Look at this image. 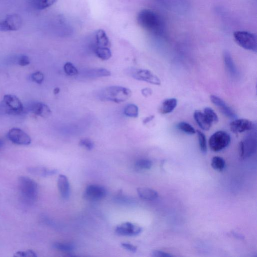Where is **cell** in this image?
<instances>
[{
    "label": "cell",
    "instance_id": "1",
    "mask_svg": "<svg viewBox=\"0 0 257 257\" xmlns=\"http://www.w3.org/2000/svg\"><path fill=\"white\" fill-rule=\"evenodd\" d=\"M137 21L140 26L146 30L155 35L163 34L164 23L158 14L150 9H143L137 16Z\"/></svg>",
    "mask_w": 257,
    "mask_h": 257
},
{
    "label": "cell",
    "instance_id": "2",
    "mask_svg": "<svg viewBox=\"0 0 257 257\" xmlns=\"http://www.w3.org/2000/svg\"><path fill=\"white\" fill-rule=\"evenodd\" d=\"M130 89L122 86H110L99 91L98 97L104 102L121 103L125 102L132 96Z\"/></svg>",
    "mask_w": 257,
    "mask_h": 257
},
{
    "label": "cell",
    "instance_id": "3",
    "mask_svg": "<svg viewBox=\"0 0 257 257\" xmlns=\"http://www.w3.org/2000/svg\"><path fill=\"white\" fill-rule=\"evenodd\" d=\"M21 193L28 202L35 201L39 194V186L34 180L27 176H21L18 179Z\"/></svg>",
    "mask_w": 257,
    "mask_h": 257
},
{
    "label": "cell",
    "instance_id": "4",
    "mask_svg": "<svg viewBox=\"0 0 257 257\" xmlns=\"http://www.w3.org/2000/svg\"><path fill=\"white\" fill-rule=\"evenodd\" d=\"M0 110L8 115H21L24 111V106L16 96L6 95L0 105Z\"/></svg>",
    "mask_w": 257,
    "mask_h": 257
},
{
    "label": "cell",
    "instance_id": "5",
    "mask_svg": "<svg viewBox=\"0 0 257 257\" xmlns=\"http://www.w3.org/2000/svg\"><path fill=\"white\" fill-rule=\"evenodd\" d=\"M236 43L242 48L256 52L257 50V39L255 34L245 31H238L234 34Z\"/></svg>",
    "mask_w": 257,
    "mask_h": 257
},
{
    "label": "cell",
    "instance_id": "6",
    "mask_svg": "<svg viewBox=\"0 0 257 257\" xmlns=\"http://www.w3.org/2000/svg\"><path fill=\"white\" fill-rule=\"evenodd\" d=\"M231 142V137L227 132L219 131L210 138L209 146L214 152H219L227 148Z\"/></svg>",
    "mask_w": 257,
    "mask_h": 257
},
{
    "label": "cell",
    "instance_id": "7",
    "mask_svg": "<svg viewBox=\"0 0 257 257\" xmlns=\"http://www.w3.org/2000/svg\"><path fill=\"white\" fill-rule=\"evenodd\" d=\"M23 24L22 18L20 15H9L0 21V31H15L20 29Z\"/></svg>",
    "mask_w": 257,
    "mask_h": 257
},
{
    "label": "cell",
    "instance_id": "8",
    "mask_svg": "<svg viewBox=\"0 0 257 257\" xmlns=\"http://www.w3.org/2000/svg\"><path fill=\"white\" fill-rule=\"evenodd\" d=\"M130 75L135 80L145 82L154 85L160 86L161 81L151 71L143 69H133Z\"/></svg>",
    "mask_w": 257,
    "mask_h": 257
},
{
    "label": "cell",
    "instance_id": "9",
    "mask_svg": "<svg viewBox=\"0 0 257 257\" xmlns=\"http://www.w3.org/2000/svg\"><path fill=\"white\" fill-rule=\"evenodd\" d=\"M7 138L13 143L20 145H28L31 142L30 136L18 128H13L7 134Z\"/></svg>",
    "mask_w": 257,
    "mask_h": 257
},
{
    "label": "cell",
    "instance_id": "10",
    "mask_svg": "<svg viewBox=\"0 0 257 257\" xmlns=\"http://www.w3.org/2000/svg\"><path fill=\"white\" fill-rule=\"evenodd\" d=\"M139 226L130 222H125L119 225L116 228V234L123 236H136L142 232Z\"/></svg>",
    "mask_w": 257,
    "mask_h": 257
},
{
    "label": "cell",
    "instance_id": "11",
    "mask_svg": "<svg viewBox=\"0 0 257 257\" xmlns=\"http://www.w3.org/2000/svg\"><path fill=\"white\" fill-rule=\"evenodd\" d=\"M106 194V190L103 187L97 185H90L86 188L84 197L87 200L97 201L103 199Z\"/></svg>",
    "mask_w": 257,
    "mask_h": 257
},
{
    "label": "cell",
    "instance_id": "12",
    "mask_svg": "<svg viewBox=\"0 0 257 257\" xmlns=\"http://www.w3.org/2000/svg\"><path fill=\"white\" fill-rule=\"evenodd\" d=\"M253 127V122L247 119H236L230 124L231 130L235 133L250 131Z\"/></svg>",
    "mask_w": 257,
    "mask_h": 257
},
{
    "label": "cell",
    "instance_id": "13",
    "mask_svg": "<svg viewBox=\"0 0 257 257\" xmlns=\"http://www.w3.org/2000/svg\"><path fill=\"white\" fill-rule=\"evenodd\" d=\"M256 149V140L252 136H249L240 143L239 150L241 157L249 156L252 154Z\"/></svg>",
    "mask_w": 257,
    "mask_h": 257
},
{
    "label": "cell",
    "instance_id": "14",
    "mask_svg": "<svg viewBox=\"0 0 257 257\" xmlns=\"http://www.w3.org/2000/svg\"><path fill=\"white\" fill-rule=\"evenodd\" d=\"M210 98L212 102L224 115L232 119L236 118V115L233 110L223 100L214 95H212Z\"/></svg>",
    "mask_w": 257,
    "mask_h": 257
},
{
    "label": "cell",
    "instance_id": "15",
    "mask_svg": "<svg viewBox=\"0 0 257 257\" xmlns=\"http://www.w3.org/2000/svg\"><path fill=\"white\" fill-rule=\"evenodd\" d=\"M31 112L37 116L47 118L51 115V111L49 107L43 103L37 102L30 107Z\"/></svg>",
    "mask_w": 257,
    "mask_h": 257
},
{
    "label": "cell",
    "instance_id": "16",
    "mask_svg": "<svg viewBox=\"0 0 257 257\" xmlns=\"http://www.w3.org/2000/svg\"><path fill=\"white\" fill-rule=\"evenodd\" d=\"M82 76L88 79L108 77L111 76V72L104 68H94L84 71Z\"/></svg>",
    "mask_w": 257,
    "mask_h": 257
},
{
    "label": "cell",
    "instance_id": "17",
    "mask_svg": "<svg viewBox=\"0 0 257 257\" xmlns=\"http://www.w3.org/2000/svg\"><path fill=\"white\" fill-rule=\"evenodd\" d=\"M58 186L62 197L65 199H68L70 195V189L68 179L65 175H59Z\"/></svg>",
    "mask_w": 257,
    "mask_h": 257
},
{
    "label": "cell",
    "instance_id": "18",
    "mask_svg": "<svg viewBox=\"0 0 257 257\" xmlns=\"http://www.w3.org/2000/svg\"><path fill=\"white\" fill-rule=\"evenodd\" d=\"M194 119L198 126L205 131H208L212 126V123L208 120L204 113L196 111L194 113Z\"/></svg>",
    "mask_w": 257,
    "mask_h": 257
},
{
    "label": "cell",
    "instance_id": "19",
    "mask_svg": "<svg viewBox=\"0 0 257 257\" xmlns=\"http://www.w3.org/2000/svg\"><path fill=\"white\" fill-rule=\"evenodd\" d=\"M27 170L31 174L42 177L53 175L58 172L57 170H51L43 167H31L29 168Z\"/></svg>",
    "mask_w": 257,
    "mask_h": 257
},
{
    "label": "cell",
    "instance_id": "20",
    "mask_svg": "<svg viewBox=\"0 0 257 257\" xmlns=\"http://www.w3.org/2000/svg\"><path fill=\"white\" fill-rule=\"evenodd\" d=\"M58 0H29L30 5L35 9L43 10L56 3Z\"/></svg>",
    "mask_w": 257,
    "mask_h": 257
},
{
    "label": "cell",
    "instance_id": "21",
    "mask_svg": "<svg viewBox=\"0 0 257 257\" xmlns=\"http://www.w3.org/2000/svg\"><path fill=\"white\" fill-rule=\"evenodd\" d=\"M137 193L141 198L146 200H154L158 197L156 191L148 188H138Z\"/></svg>",
    "mask_w": 257,
    "mask_h": 257
},
{
    "label": "cell",
    "instance_id": "22",
    "mask_svg": "<svg viewBox=\"0 0 257 257\" xmlns=\"http://www.w3.org/2000/svg\"><path fill=\"white\" fill-rule=\"evenodd\" d=\"M95 40L97 46L108 48L111 46V43H110L106 32L102 29H100L96 31L95 33Z\"/></svg>",
    "mask_w": 257,
    "mask_h": 257
},
{
    "label": "cell",
    "instance_id": "23",
    "mask_svg": "<svg viewBox=\"0 0 257 257\" xmlns=\"http://www.w3.org/2000/svg\"><path fill=\"white\" fill-rule=\"evenodd\" d=\"M224 60L226 67L231 75L233 77H236L238 75V72L231 54L228 51H225Z\"/></svg>",
    "mask_w": 257,
    "mask_h": 257
},
{
    "label": "cell",
    "instance_id": "24",
    "mask_svg": "<svg viewBox=\"0 0 257 257\" xmlns=\"http://www.w3.org/2000/svg\"><path fill=\"white\" fill-rule=\"evenodd\" d=\"M177 104V101L175 98L165 100L161 106L160 112L163 114H170L173 111Z\"/></svg>",
    "mask_w": 257,
    "mask_h": 257
},
{
    "label": "cell",
    "instance_id": "25",
    "mask_svg": "<svg viewBox=\"0 0 257 257\" xmlns=\"http://www.w3.org/2000/svg\"><path fill=\"white\" fill-rule=\"evenodd\" d=\"M95 52L97 57L102 61H107L112 56V51L108 47L97 46Z\"/></svg>",
    "mask_w": 257,
    "mask_h": 257
},
{
    "label": "cell",
    "instance_id": "26",
    "mask_svg": "<svg viewBox=\"0 0 257 257\" xmlns=\"http://www.w3.org/2000/svg\"><path fill=\"white\" fill-rule=\"evenodd\" d=\"M211 165L214 170L221 172L225 169L226 162L223 158L215 156L212 159Z\"/></svg>",
    "mask_w": 257,
    "mask_h": 257
},
{
    "label": "cell",
    "instance_id": "27",
    "mask_svg": "<svg viewBox=\"0 0 257 257\" xmlns=\"http://www.w3.org/2000/svg\"><path fill=\"white\" fill-rule=\"evenodd\" d=\"M124 113L128 117L136 118L139 116V108L135 104H128L125 107Z\"/></svg>",
    "mask_w": 257,
    "mask_h": 257
},
{
    "label": "cell",
    "instance_id": "28",
    "mask_svg": "<svg viewBox=\"0 0 257 257\" xmlns=\"http://www.w3.org/2000/svg\"><path fill=\"white\" fill-rule=\"evenodd\" d=\"M177 127L179 130L189 135H193L196 133L194 128L186 122H182L179 123L177 124Z\"/></svg>",
    "mask_w": 257,
    "mask_h": 257
},
{
    "label": "cell",
    "instance_id": "29",
    "mask_svg": "<svg viewBox=\"0 0 257 257\" xmlns=\"http://www.w3.org/2000/svg\"><path fill=\"white\" fill-rule=\"evenodd\" d=\"M52 246L54 249L62 252L67 253L71 252L75 248L73 245L69 243L56 242L54 243Z\"/></svg>",
    "mask_w": 257,
    "mask_h": 257
},
{
    "label": "cell",
    "instance_id": "30",
    "mask_svg": "<svg viewBox=\"0 0 257 257\" xmlns=\"http://www.w3.org/2000/svg\"><path fill=\"white\" fill-rule=\"evenodd\" d=\"M152 161L148 159H140L135 163L136 168L141 171L149 170L152 168Z\"/></svg>",
    "mask_w": 257,
    "mask_h": 257
},
{
    "label": "cell",
    "instance_id": "31",
    "mask_svg": "<svg viewBox=\"0 0 257 257\" xmlns=\"http://www.w3.org/2000/svg\"><path fill=\"white\" fill-rule=\"evenodd\" d=\"M199 148L202 152L206 153L207 152V144L205 135L200 131H197Z\"/></svg>",
    "mask_w": 257,
    "mask_h": 257
},
{
    "label": "cell",
    "instance_id": "32",
    "mask_svg": "<svg viewBox=\"0 0 257 257\" xmlns=\"http://www.w3.org/2000/svg\"><path fill=\"white\" fill-rule=\"evenodd\" d=\"M64 69L66 74L69 76H76L79 75L78 69L71 63H66L64 65Z\"/></svg>",
    "mask_w": 257,
    "mask_h": 257
},
{
    "label": "cell",
    "instance_id": "33",
    "mask_svg": "<svg viewBox=\"0 0 257 257\" xmlns=\"http://www.w3.org/2000/svg\"><path fill=\"white\" fill-rule=\"evenodd\" d=\"M204 113L207 117L208 120L213 124L214 123H217L218 121V118L214 112V110L210 107H206L204 109Z\"/></svg>",
    "mask_w": 257,
    "mask_h": 257
},
{
    "label": "cell",
    "instance_id": "34",
    "mask_svg": "<svg viewBox=\"0 0 257 257\" xmlns=\"http://www.w3.org/2000/svg\"><path fill=\"white\" fill-rule=\"evenodd\" d=\"M15 257H38L36 253L33 250L18 251L15 253Z\"/></svg>",
    "mask_w": 257,
    "mask_h": 257
},
{
    "label": "cell",
    "instance_id": "35",
    "mask_svg": "<svg viewBox=\"0 0 257 257\" xmlns=\"http://www.w3.org/2000/svg\"><path fill=\"white\" fill-rule=\"evenodd\" d=\"M80 146L88 150H91L94 148V144L89 139H82L79 143Z\"/></svg>",
    "mask_w": 257,
    "mask_h": 257
},
{
    "label": "cell",
    "instance_id": "36",
    "mask_svg": "<svg viewBox=\"0 0 257 257\" xmlns=\"http://www.w3.org/2000/svg\"><path fill=\"white\" fill-rule=\"evenodd\" d=\"M31 78L33 82L41 84L44 81V76L41 71H37L32 74Z\"/></svg>",
    "mask_w": 257,
    "mask_h": 257
},
{
    "label": "cell",
    "instance_id": "37",
    "mask_svg": "<svg viewBox=\"0 0 257 257\" xmlns=\"http://www.w3.org/2000/svg\"><path fill=\"white\" fill-rule=\"evenodd\" d=\"M30 63L29 58L23 55L18 59V64L22 66H25L29 65Z\"/></svg>",
    "mask_w": 257,
    "mask_h": 257
},
{
    "label": "cell",
    "instance_id": "38",
    "mask_svg": "<svg viewBox=\"0 0 257 257\" xmlns=\"http://www.w3.org/2000/svg\"><path fill=\"white\" fill-rule=\"evenodd\" d=\"M152 256L154 257H171L173 256L162 251L154 250L152 252Z\"/></svg>",
    "mask_w": 257,
    "mask_h": 257
},
{
    "label": "cell",
    "instance_id": "39",
    "mask_svg": "<svg viewBox=\"0 0 257 257\" xmlns=\"http://www.w3.org/2000/svg\"><path fill=\"white\" fill-rule=\"evenodd\" d=\"M121 246L126 250L132 253H135L137 250L136 246L130 243H123L121 244Z\"/></svg>",
    "mask_w": 257,
    "mask_h": 257
},
{
    "label": "cell",
    "instance_id": "40",
    "mask_svg": "<svg viewBox=\"0 0 257 257\" xmlns=\"http://www.w3.org/2000/svg\"><path fill=\"white\" fill-rule=\"evenodd\" d=\"M141 93L144 97H148L152 94V90L150 88H144L142 89Z\"/></svg>",
    "mask_w": 257,
    "mask_h": 257
},
{
    "label": "cell",
    "instance_id": "41",
    "mask_svg": "<svg viewBox=\"0 0 257 257\" xmlns=\"http://www.w3.org/2000/svg\"><path fill=\"white\" fill-rule=\"evenodd\" d=\"M154 118V116H151L148 117L144 119L143 121V123L144 124H146L151 121Z\"/></svg>",
    "mask_w": 257,
    "mask_h": 257
},
{
    "label": "cell",
    "instance_id": "42",
    "mask_svg": "<svg viewBox=\"0 0 257 257\" xmlns=\"http://www.w3.org/2000/svg\"><path fill=\"white\" fill-rule=\"evenodd\" d=\"M60 92V88L59 87H56L54 89V94L55 95H58Z\"/></svg>",
    "mask_w": 257,
    "mask_h": 257
},
{
    "label": "cell",
    "instance_id": "43",
    "mask_svg": "<svg viewBox=\"0 0 257 257\" xmlns=\"http://www.w3.org/2000/svg\"><path fill=\"white\" fill-rule=\"evenodd\" d=\"M4 145V142L2 139H0V149L3 148Z\"/></svg>",
    "mask_w": 257,
    "mask_h": 257
}]
</instances>
